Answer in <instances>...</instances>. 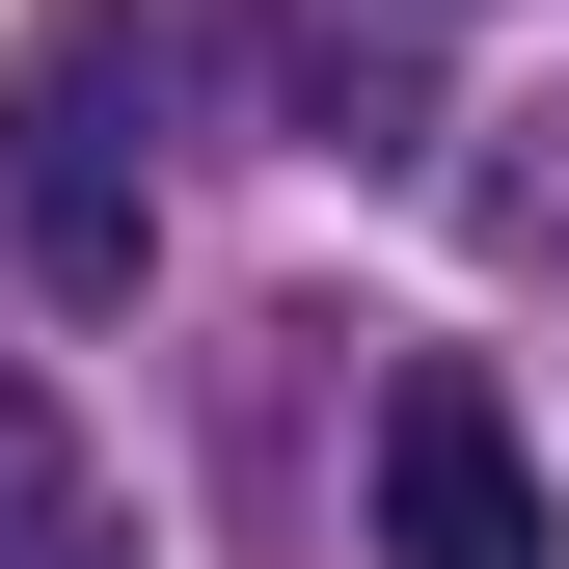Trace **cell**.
I'll return each instance as SVG.
<instances>
[{
	"instance_id": "6da1fadb",
	"label": "cell",
	"mask_w": 569,
	"mask_h": 569,
	"mask_svg": "<svg viewBox=\"0 0 569 569\" xmlns=\"http://www.w3.org/2000/svg\"><path fill=\"white\" fill-rule=\"evenodd\" d=\"M380 569H542V461H516V407L461 352L380 380Z\"/></svg>"
},
{
	"instance_id": "7a4b0ae2",
	"label": "cell",
	"mask_w": 569,
	"mask_h": 569,
	"mask_svg": "<svg viewBox=\"0 0 569 569\" xmlns=\"http://www.w3.org/2000/svg\"><path fill=\"white\" fill-rule=\"evenodd\" d=\"M109 82H136V28H54V82L0 109V218H28L54 299H136V136H109Z\"/></svg>"
},
{
	"instance_id": "3957f363",
	"label": "cell",
	"mask_w": 569,
	"mask_h": 569,
	"mask_svg": "<svg viewBox=\"0 0 569 569\" xmlns=\"http://www.w3.org/2000/svg\"><path fill=\"white\" fill-rule=\"evenodd\" d=\"M0 569H82V435H54V380H0Z\"/></svg>"
},
{
	"instance_id": "277c9868",
	"label": "cell",
	"mask_w": 569,
	"mask_h": 569,
	"mask_svg": "<svg viewBox=\"0 0 569 569\" xmlns=\"http://www.w3.org/2000/svg\"><path fill=\"white\" fill-rule=\"evenodd\" d=\"M488 218H516V244H542V271H569V163H516V190H488Z\"/></svg>"
}]
</instances>
